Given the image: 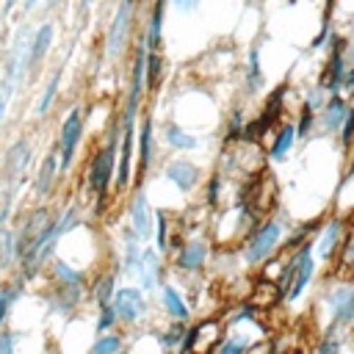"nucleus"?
<instances>
[{"instance_id":"nucleus-1","label":"nucleus","mask_w":354,"mask_h":354,"mask_svg":"<svg viewBox=\"0 0 354 354\" xmlns=\"http://www.w3.org/2000/svg\"><path fill=\"white\" fill-rule=\"evenodd\" d=\"M122 133L119 130H111V141L91 158V166H88V185L94 188V194L105 196V191L111 188V177H113V166H116V144H119Z\"/></svg>"},{"instance_id":"nucleus-2","label":"nucleus","mask_w":354,"mask_h":354,"mask_svg":"<svg viewBox=\"0 0 354 354\" xmlns=\"http://www.w3.org/2000/svg\"><path fill=\"white\" fill-rule=\"evenodd\" d=\"M130 28H133V0H122L116 14H113V22L108 28V41H105V50H108L111 58H116L124 50Z\"/></svg>"},{"instance_id":"nucleus-3","label":"nucleus","mask_w":354,"mask_h":354,"mask_svg":"<svg viewBox=\"0 0 354 354\" xmlns=\"http://www.w3.org/2000/svg\"><path fill=\"white\" fill-rule=\"evenodd\" d=\"M279 235H282V227H279L277 221H266V224L252 235V241L246 243V252H243L246 263H260V260H266V257L277 249Z\"/></svg>"},{"instance_id":"nucleus-4","label":"nucleus","mask_w":354,"mask_h":354,"mask_svg":"<svg viewBox=\"0 0 354 354\" xmlns=\"http://www.w3.org/2000/svg\"><path fill=\"white\" fill-rule=\"evenodd\" d=\"M83 136V116H80V108H72L61 124V144H58V155H61V169H66L75 158V149H77V141Z\"/></svg>"},{"instance_id":"nucleus-5","label":"nucleus","mask_w":354,"mask_h":354,"mask_svg":"<svg viewBox=\"0 0 354 354\" xmlns=\"http://www.w3.org/2000/svg\"><path fill=\"white\" fill-rule=\"evenodd\" d=\"M329 44H332V55H329V64H326V69H324L321 88H324V94L335 97V94H340V86H343L346 58H343V41H340L337 36H332V39H329Z\"/></svg>"},{"instance_id":"nucleus-6","label":"nucleus","mask_w":354,"mask_h":354,"mask_svg":"<svg viewBox=\"0 0 354 354\" xmlns=\"http://www.w3.org/2000/svg\"><path fill=\"white\" fill-rule=\"evenodd\" d=\"M113 310H116V315L124 318V321H138V318L144 315V310H147L141 290L133 288V285H130V288H119V290H116V299H113Z\"/></svg>"},{"instance_id":"nucleus-7","label":"nucleus","mask_w":354,"mask_h":354,"mask_svg":"<svg viewBox=\"0 0 354 354\" xmlns=\"http://www.w3.org/2000/svg\"><path fill=\"white\" fill-rule=\"evenodd\" d=\"M329 307H332V326L340 324H351L354 321V288L351 285H340L329 293ZM329 326V329H332Z\"/></svg>"},{"instance_id":"nucleus-8","label":"nucleus","mask_w":354,"mask_h":354,"mask_svg":"<svg viewBox=\"0 0 354 354\" xmlns=\"http://www.w3.org/2000/svg\"><path fill=\"white\" fill-rule=\"evenodd\" d=\"M313 274H315L313 243H307V249H304V254H301V263H299V268H296V274H293V282H290V288L285 290V299H288V301H296V299L304 293V288H307V282L313 279Z\"/></svg>"},{"instance_id":"nucleus-9","label":"nucleus","mask_w":354,"mask_h":354,"mask_svg":"<svg viewBox=\"0 0 354 354\" xmlns=\"http://www.w3.org/2000/svg\"><path fill=\"white\" fill-rule=\"evenodd\" d=\"M130 158H133V119H122V152H119V169H116L119 188L130 183Z\"/></svg>"},{"instance_id":"nucleus-10","label":"nucleus","mask_w":354,"mask_h":354,"mask_svg":"<svg viewBox=\"0 0 354 354\" xmlns=\"http://www.w3.org/2000/svg\"><path fill=\"white\" fill-rule=\"evenodd\" d=\"M28 160H30V147H28V141H17V144L8 149L6 163H3V174H6V180L14 183V180L25 171Z\"/></svg>"},{"instance_id":"nucleus-11","label":"nucleus","mask_w":354,"mask_h":354,"mask_svg":"<svg viewBox=\"0 0 354 354\" xmlns=\"http://www.w3.org/2000/svg\"><path fill=\"white\" fill-rule=\"evenodd\" d=\"M166 177L180 188V191H191L199 183V169L188 160H171L166 166Z\"/></svg>"},{"instance_id":"nucleus-12","label":"nucleus","mask_w":354,"mask_h":354,"mask_svg":"<svg viewBox=\"0 0 354 354\" xmlns=\"http://www.w3.org/2000/svg\"><path fill=\"white\" fill-rule=\"evenodd\" d=\"M149 202L144 194H136L133 202H130V230L138 235V238H147L149 230H152V221H149Z\"/></svg>"},{"instance_id":"nucleus-13","label":"nucleus","mask_w":354,"mask_h":354,"mask_svg":"<svg viewBox=\"0 0 354 354\" xmlns=\"http://www.w3.org/2000/svg\"><path fill=\"white\" fill-rule=\"evenodd\" d=\"M348 105H346V100L340 97V94H335V97H329L326 102H324V111H321V124L326 127V130H340L343 127V122H346V116H348Z\"/></svg>"},{"instance_id":"nucleus-14","label":"nucleus","mask_w":354,"mask_h":354,"mask_svg":"<svg viewBox=\"0 0 354 354\" xmlns=\"http://www.w3.org/2000/svg\"><path fill=\"white\" fill-rule=\"evenodd\" d=\"M160 277V257L155 254V249H144L141 252V263H138V279L144 290H155Z\"/></svg>"},{"instance_id":"nucleus-15","label":"nucleus","mask_w":354,"mask_h":354,"mask_svg":"<svg viewBox=\"0 0 354 354\" xmlns=\"http://www.w3.org/2000/svg\"><path fill=\"white\" fill-rule=\"evenodd\" d=\"M205 257H207V243L205 241H191L177 254V266L185 268V271H194V268H199L205 263Z\"/></svg>"},{"instance_id":"nucleus-16","label":"nucleus","mask_w":354,"mask_h":354,"mask_svg":"<svg viewBox=\"0 0 354 354\" xmlns=\"http://www.w3.org/2000/svg\"><path fill=\"white\" fill-rule=\"evenodd\" d=\"M50 41H53V25H50V22H44V25L36 30L33 41H30V58H28V69H36V66H39V61L44 58V53H47Z\"/></svg>"},{"instance_id":"nucleus-17","label":"nucleus","mask_w":354,"mask_h":354,"mask_svg":"<svg viewBox=\"0 0 354 354\" xmlns=\"http://www.w3.org/2000/svg\"><path fill=\"white\" fill-rule=\"evenodd\" d=\"M340 235H343V221L332 218V221L324 227L321 238H318V254H321V257H332V252L340 246Z\"/></svg>"},{"instance_id":"nucleus-18","label":"nucleus","mask_w":354,"mask_h":354,"mask_svg":"<svg viewBox=\"0 0 354 354\" xmlns=\"http://www.w3.org/2000/svg\"><path fill=\"white\" fill-rule=\"evenodd\" d=\"M282 94H285V86H279L274 94H271V100H268V113H263L254 124H249V136H260V133H266L268 127H271V122H274V116L279 113V102H282Z\"/></svg>"},{"instance_id":"nucleus-19","label":"nucleus","mask_w":354,"mask_h":354,"mask_svg":"<svg viewBox=\"0 0 354 354\" xmlns=\"http://www.w3.org/2000/svg\"><path fill=\"white\" fill-rule=\"evenodd\" d=\"M163 0H158L155 3V8H152V17H149V30H147V39H144V44H147V50L149 53H158V47H160V30H163Z\"/></svg>"},{"instance_id":"nucleus-20","label":"nucleus","mask_w":354,"mask_h":354,"mask_svg":"<svg viewBox=\"0 0 354 354\" xmlns=\"http://www.w3.org/2000/svg\"><path fill=\"white\" fill-rule=\"evenodd\" d=\"M293 141H296V127H293V124H285V127L277 133L274 144H271V158H274V160L288 158V152H290Z\"/></svg>"},{"instance_id":"nucleus-21","label":"nucleus","mask_w":354,"mask_h":354,"mask_svg":"<svg viewBox=\"0 0 354 354\" xmlns=\"http://www.w3.org/2000/svg\"><path fill=\"white\" fill-rule=\"evenodd\" d=\"M138 160H141V169H147V166H149V160H152V116H144V119H141Z\"/></svg>"},{"instance_id":"nucleus-22","label":"nucleus","mask_w":354,"mask_h":354,"mask_svg":"<svg viewBox=\"0 0 354 354\" xmlns=\"http://www.w3.org/2000/svg\"><path fill=\"white\" fill-rule=\"evenodd\" d=\"M166 141L174 147V149H194L196 147V138L194 136H188L183 127H177V124H166Z\"/></svg>"},{"instance_id":"nucleus-23","label":"nucleus","mask_w":354,"mask_h":354,"mask_svg":"<svg viewBox=\"0 0 354 354\" xmlns=\"http://www.w3.org/2000/svg\"><path fill=\"white\" fill-rule=\"evenodd\" d=\"M263 83V75H260V50L252 47L249 50V66H246V86L249 91H257Z\"/></svg>"},{"instance_id":"nucleus-24","label":"nucleus","mask_w":354,"mask_h":354,"mask_svg":"<svg viewBox=\"0 0 354 354\" xmlns=\"http://www.w3.org/2000/svg\"><path fill=\"white\" fill-rule=\"evenodd\" d=\"M163 304H166V310H169L177 321H185V318H188V307H185V301L177 296L174 288H163Z\"/></svg>"},{"instance_id":"nucleus-25","label":"nucleus","mask_w":354,"mask_h":354,"mask_svg":"<svg viewBox=\"0 0 354 354\" xmlns=\"http://www.w3.org/2000/svg\"><path fill=\"white\" fill-rule=\"evenodd\" d=\"M58 83H61V69L53 72V77H50V83H47V88H44L39 105H36V113H39V116H44V113L50 111V105H53V100H55V91H58Z\"/></svg>"},{"instance_id":"nucleus-26","label":"nucleus","mask_w":354,"mask_h":354,"mask_svg":"<svg viewBox=\"0 0 354 354\" xmlns=\"http://www.w3.org/2000/svg\"><path fill=\"white\" fill-rule=\"evenodd\" d=\"M53 177H55V158H53V155H47V158H44V163H41V169H39V180H36V191H39V196L50 191Z\"/></svg>"},{"instance_id":"nucleus-27","label":"nucleus","mask_w":354,"mask_h":354,"mask_svg":"<svg viewBox=\"0 0 354 354\" xmlns=\"http://www.w3.org/2000/svg\"><path fill=\"white\" fill-rule=\"evenodd\" d=\"M304 249H307V243L293 254V260H290V263L282 268V274H279V293H282V296H285V290H288V288H290V282H293V274H296V268H299V263H301Z\"/></svg>"},{"instance_id":"nucleus-28","label":"nucleus","mask_w":354,"mask_h":354,"mask_svg":"<svg viewBox=\"0 0 354 354\" xmlns=\"http://www.w3.org/2000/svg\"><path fill=\"white\" fill-rule=\"evenodd\" d=\"M17 254V241L8 230H0V266H8Z\"/></svg>"},{"instance_id":"nucleus-29","label":"nucleus","mask_w":354,"mask_h":354,"mask_svg":"<svg viewBox=\"0 0 354 354\" xmlns=\"http://www.w3.org/2000/svg\"><path fill=\"white\" fill-rule=\"evenodd\" d=\"M119 348H122V337H119V335H102V337L94 343L91 354H116Z\"/></svg>"},{"instance_id":"nucleus-30","label":"nucleus","mask_w":354,"mask_h":354,"mask_svg":"<svg viewBox=\"0 0 354 354\" xmlns=\"http://www.w3.org/2000/svg\"><path fill=\"white\" fill-rule=\"evenodd\" d=\"M111 296H113V274H105V277L97 282V288H94V299H97L100 307H102V304H111Z\"/></svg>"},{"instance_id":"nucleus-31","label":"nucleus","mask_w":354,"mask_h":354,"mask_svg":"<svg viewBox=\"0 0 354 354\" xmlns=\"http://www.w3.org/2000/svg\"><path fill=\"white\" fill-rule=\"evenodd\" d=\"M55 277L61 285H72V288H80V274L75 268H69L66 263H55Z\"/></svg>"},{"instance_id":"nucleus-32","label":"nucleus","mask_w":354,"mask_h":354,"mask_svg":"<svg viewBox=\"0 0 354 354\" xmlns=\"http://www.w3.org/2000/svg\"><path fill=\"white\" fill-rule=\"evenodd\" d=\"M144 75H147V83L155 86L158 75H160V55L158 53H149L147 50V66H144Z\"/></svg>"},{"instance_id":"nucleus-33","label":"nucleus","mask_w":354,"mask_h":354,"mask_svg":"<svg viewBox=\"0 0 354 354\" xmlns=\"http://www.w3.org/2000/svg\"><path fill=\"white\" fill-rule=\"evenodd\" d=\"M116 310H113V304H102L100 307V321H97V332H108L113 324H116Z\"/></svg>"},{"instance_id":"nucleus-34","label":"nucleus","mask_w":354,"mask_h":354,"mask_svg":"<svg viewBox=\"0 0 354 354\" xmlns=\"http://www.w3.org/2000/svg\"><path fill=\"white\" fill-rule=\"evenodd\" d=\"M17 299V288H11V285H6V288H0V324L6 321V315H8V307H11V301Z\"/></svg>"},{"instance_id":"nucleus-35","label":"nucleus","mask_w":354,"mask_h":354,"mask_svg":"<svg viewBox=\"0 0 354 354\" xmlns=\"http://www.w3.org/2000/svg\"><path fill=\"white\" fill-rule=\"evenodd\" d=\"M315 111H310V108H301V122L296 124V136H310V130H313V122H315V116H313Z\"/></svg>"},{"instance_id":"nucleus-36","label":"nucleus","mask_w":354,"mask_h":354,"mask_svg":"<svg viewBox=\"0 0 354 354\" xmlns=\"http://www.w3.org/2000/svg\"><path fill=\"white\" fill-rule=\"evenodd\" d=\"M340 141H343V147H351V141H354V111H348V116L340 127Z\"/></svg>"},{"instance_id":"nucleus-37","label":"nucleus","mask_w":354,"mask_h":354,"mask_svg":"<svg viewBox=\"0 0 354 354\" xmlns=\"http://www.w3.org/2000/svg\"><path fill=\"white\" fill-rule=\"evenodd\" d=\"M183 335H185L183 326H171V329H166V335L160 337V346H163V348H171V346H177V343L183 340Z\"/></svg>"},{"instance_id":"nucleus-38","label":"nucleus","mask_w":354,"mask_h":354,"mask_svg":"<svg viewBox=\"0 0 354 354\" xmlns=\"http://www.w3.org/2000/svg\"><path fill=\"white\" fill-rule=\"evenodd\" d=\"M324 88L318 86V88H313L310 91V97H307V102H304V108H310V111H318V108H324Z\"/></svg>"},{"instance_id":"nucleus-39","label":"nucleus","mask_w":354,"mask_h":354,"mask_svg":"<svg viewBox=\"0 0 354 354\" xmlns=\"http://www.w3.org/2000/svg\"><path fill=\"white\" fill-rule=\"evenodd\" d=\"M243 348H246V343L238 340V337H232V340H227V343L218 348V354H243Z\"/></svg>"},{"instance_id":"nucleus-40","label":"nucleus","mask_w":354,"mask_h":354,"mask_svg":"<svg viewBox=\"0 0 354 354\" xmlns=\"http://www.w3.org/2000/svg\"><path fill=\"white\" fill-rule=\"evenodd\" d=\"M337 351H340V343H337L332 335H326V337L321 340V346H318L315 354H337Z\"/></svg>"},{"instance_id":"nucleus-41","label":"nucleus","mask_w":354,"mask_h":354,"mask_svg":"<svg viewBox=\"0 0 354 354\" xmlns=\"http://www.w3.org/2000/svg\"><path fill=\"white\" fill-rule=\"evenodd\" d=\"M0 354H14V335L11 332L0 335Z\"/></svg>"},{"instance_id":"nucleus-42","label":"nucleus","mask_w":354,"mask_h":354,"mask_svg":"<svg viewBox=\"0 0 354 354\" xmlns=\"http://www.w3.org/2000/svg\"><path fill=\"white\" fill-rule=\"evenodd\" d=\"M218 185H221V177H213V180H210V188H207V202H210V205L218 202Z\"/></svg>"},{"instance_id":"nucleus-43","label":"nucleus","mask_w":354,"mask_h":354,"mask_svg":"<svg viewBox=\"0 0 354 354\" xmlns=\"http://www.w3.org/2000/svg\"><path fill=\"white\" fill-rule=\"evenodd\" d=\"M155 216H158V246L163 249V246H166V221H163V213H160V210H158Z\"/></svg>"},{"instance_id":"nucleus-44","label":"nucleus","mask_w":354,"mask_h":354,"mask_svg":"<svg viewBox=\"0 0 354 354\" xmlns=\"http://www.w3.org/2000/svg\"><path fill=\"white\" fill-rule=\"evenodd\" d=\"M171 3H174L177 11H194V8H199V0H171Z\"/></svg>"},{"instance_id":"nucleus-45","label":"nucleus","mask_w":354,"mask_h":354,"mask_svg":"<svg viewBox=\"0 0 354 354\" xmlns=\"http://www.w3.org/2000/svg\"><path fill=\"white\" fill-rule=\"evenodd\" d=\"M346 91H354V66H346V75H343V86Z\"/></svg>"},{"instance_id":"nucleus-46","label":"nucleus","mask_w":354,"mask_h":354,"mask_svg":"<svg viewBox=\"0 0 354 354\" xmlns=\"http://www.w3.org/2000/svg\"><path fill=\"white\" fill-rule=\"evenodd\" d=\"M6 105H8V97H0V124H3V116H6Z\"/></svg>"},{"instance_id":"nucleus-47","label":"nucleus","mask_w":354,"mask_h":354,"mask_svg":"<svg viewBox=\"0 0 354 354\" xmlns=\"http://www.w3.org/2000/svg\"><path fill=\"white\" fill-rule=\"evenodd\" d=\"M36 3H39V0H25V6H28V8H30V6H36Z\"/></svg>"}]
</instances>
